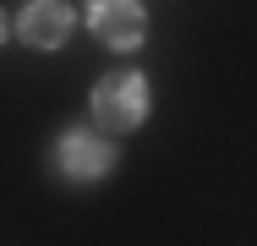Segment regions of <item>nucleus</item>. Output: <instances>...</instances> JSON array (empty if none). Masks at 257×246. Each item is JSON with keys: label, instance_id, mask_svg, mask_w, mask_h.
Segmentation results:
<instances>
[{"label": "nucleus", "instance_id": "nucleus-1", "mask_svg": "<svg viewBox=\"0 0 257 246\" xmlns=\"http://www.w3.org/2000/svg\"><path fill=\"white\" fill-rule=\"evenodd\" d=\"M148 109V88L137 71H109L99 88H93V115H99L109 132H132Z\"/></svg>", "mask_w": 257, "mask_h": 246}, {"label": "nucleus", "instance_id": "nucleus-2", "mask_svg": "<svg viewBox=\"0 0 257 246\" xmlns=\"http://www.w3.org/2000/svg\"><path fill=\"white\" fill-rule=\"evenodd\" d=\"M88 22H93V33L104 44H115V49L143 44V6L137 0H93L88 6Z\"/></svg>", "mask_w": 257, "mask_h": 246}, {"label": "nucleus", "instance_id": "nucleus-3", "mask_svg": "<svg viewBox=\"0 0 257 246\" xmlns=\"http://www.w3.org/2000/svg\"><path fill=\"white\" fill-rule=\"evenodd\" d=\"M109 159H115V153H109V143H104L99 132H66V137H60V170L77 175V181L104 175Z\"/></svg>", "mask_w": 257, "mask_h": 246}, {"label": "nucleus", "instance_id": "nucleus-4", "mask_svg": "<svg viewBox=\"0 0 257 246\" xmlns=\"http://www.w3.org/2000/svg\"><path fill=\"white\" fill-rule=\"evenodd\" d=\"M17 28H22V39H28L33 49H55L66 33H71V11H66L60 0H33V6L22 11Z\"/></svg>", "mask_w": 257, "mask_h": 246}, {"label": "nucleus", "instance_id": "nucleus-5", "mask_svg": "<svg viewBox=\"0 0 257 246\" xmlns=\"http://www.w3.org/2000/svg\"><path fill=\"white\" fill-rule=\"evenodd\" d=\"M0 33H6V17H0Z\"/></svg>", "mask_w": 257, "mask_h": 246}]
</instances>
